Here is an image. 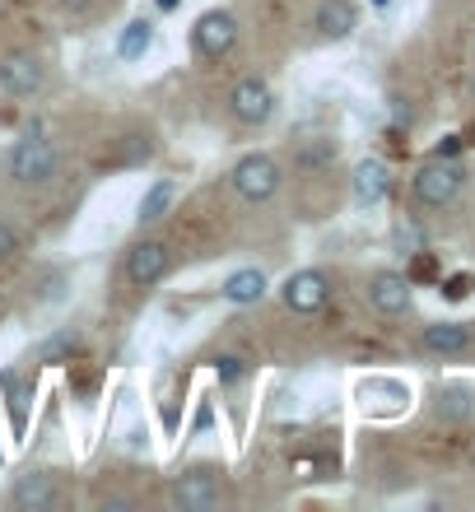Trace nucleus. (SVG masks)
<instances>
[{"mask_svg":"<svg viewBox=\"0 0 475 512\" xmlns=\"http://www.w3.org/2000/svg\"><path fill=\"white\" fill-rule=\"evenodd\" d=\"M229 177H233V191L252 205L271 201L275 191H280V163H275L271 154H243V159L233 163Z\"/></svg>","mask_w":475,"mask_h":512,"instance_id":"obj_1","label":"nucleus"},{"mask_svg":"<svg viewBox=\"0 0 475 512\" xmlns=\"http://www.w3.org/2000/svg\"><path fill=\"white\" fill-rule=\"evenodd\" d=\"M462 163H452V159H429L420 168V173H415V182H410V187H415V201L420 205H452L457 201V191H462Z\"/></svg>","mask_w":475,"mask_h":512,"instance_id":"obj_2","label":"nucleus"},{"mask_svg":"<svg viewBox=\"0 0 475 512\" xmlns=\"http://www.w3.org/2000/svg\"><path fill=\"white\" fill-rule=\"evenodd\" d=\"M10 177L19 182V187H42L47 177L56 173V149L47 145V140H38V135H28V140H19V145L10 149Z\"/></svg>","mask_w":475,"mask_h":512,"instance_id":"obj_3","label":"nucleus"},{"mask_svg":"<svg viewBox=\"0 0 475 512\" xmlns=\"http://www.w3.org/2000/svg\"><path fill=\"white\" fill-rule=\"evenodd\" d=\"M229 112H233V122H243V126H266L275 117V89L266 80H238L233 84V94H229Z\"/></svg>","mask_w":475,"mask_h":512,"instance_id":"obj_4","label":"nucleus"},{"mask_svg":"<svg viewBox=\"0 0 475 512\" xmlns=\"http://www.w3.org/2000/svg\"><path fill=\"white\" fill-rule=\"evenodd\" d=\"M233 42H238V19H233L229 10H205L201 19H196V28H191V47L201 56H210V61L229 56Z\"/></svg>","mask_w":475,"mask_h":512,"instance_id":"obj_5","label":"nucleus"},{"mask_svg":"<svg viewBox=\"0 0 475 512\" xmlns=\"http://www.w3.org/2000/svg\"><path fill=\"white\" fill-rule=\"evenodd\" d=\"M173 270V252L159 243V238H140L131 252H126V280L136 289H154Z\"/></svg>","mask_w":475,"mask_h":512,"instance_id":"obj_6","label":"nucleus"},{"mask_svg":"<svg viewBox=\"0 0 475 512\" xmlns=\"http://www.w3.org/2000/svg\"><path fill=\"white\" fill-rule=\"evenodd\" d=\"M280 298H285L289 312H322L326 298H331V280H326L322 270H299V275H289L285 284H280Z\"/></svg>","mask_w":475,"mask_h":512,"instance_id":"obj_7","label":"nucleus"},{"mask_svg":"<svg viewBox=\"0 0 475 512\" xmlns=\"http://www.w3.org/2000/svg\"><path fill=\"white\" fill-rule=\"evenodd\" d=\"M42 80H47V70H42V61L33 52H5L0 56V89L14 98H28L38 94Z\"/></svg>","mask_w":475,"mask_h":512,"instance_id":"obj_8","label":"nucleus"},{"mask_svg":"<svg viewBox=\"0 0 475 512\" xmlns=\"http://www.w3.org/2000/svg\"><path fill=\"white\" fill-rule=\"evenodd\" d=\"M173 503L182 512H205L219 503V475L215 471H187L173 480Z\"/></svg>","mask_w":475,"mask_h":512,"instance_id":"obj_9","label":"nucleus"},{"mask_svg":"<svg viewBox=\"0 0 475 512\" xmlns=\"http://www.w3.org/2000/svg\"><path fill=\"white\" fill-rule=\"evenodd\" d=\"M368 303L382 312V317H401L410 308V275L401 270H378L368 280Z\"/></svg>","mask_w":475,"mask_h":512,"instance_id":"obj_10","label":"nucleus"},{"mask_svg":"<svg viewBox=\"0 0 475 512\" xmlns=\"http://www.w3.org/2000/svg\"><path fill=\"white\" fill-rule=\"evenodd\" d=\"M350 191L359 205H378L387 201V191H392V168L382 159H359L350 173Z\"/></svg>","mask_w":475,"mask_h":512,"instance_id":"obj_11","label":"nucleus"},{"mask_svg":"<svg viewBox=\"0 0 475 512\" xmlns=\"http://www.w3.org/2000/svg\"><path fill=\"white\" fill-rule=\"evenodd\" d=\"M10 503L14 508H24V512H42V508H52L56 503V485H52V475H42V471H28L14 480L10 489Z\"/></svg>","mask_w":475,"mask_h":512,"instance_id":"obj_12","label":"nucleus"},{"mask_svg":"<svg viewBox=\"0 0 475 512\" xmlns=\"http://www.w3.org/2000/svg\"><path fill=\"white\" fill-rule=\"evenodd\" d=\"M354 24H359V14H354V5H350V0H322V5H317V19H313V28H317V33H322L326 42L350 38V33H354Z\"/></svg>","mask_w":475,"mask_h":512,"instance_id":"obj_13","label":"nucleus"},{"mask_svg":"<svg viewBox=\"0 0 475 512\" xmlns=\"http://www.w3.org/2000/svg\"><path fill=\"white\" fill-rule=\"evenodd\" d=\"M466 345H471V326L462 322H434V326H424V336H420V350L424 354H462Z\"/></svg>","mask_w":475,"mask_h":512,"instance_id":"obj_14","label":"nucleus"},{"mask_svg":"<svg viewBox=\"0 0 475 512\" xmlns=\"http://www.w3.org/2000/svg\"><path fill=\"white\" fill-rule=\"evenodd\" d=\"M219 294L229 298V303H238V308H247V303H261V298H266V275H261L257 266L233 270L229 280H224V289H219Z\"/></svg>","mask_w":475,"mask_h":512,"instance_id":"obj_15","label":"nucleus"},{"mask_svg":"<svg viewBox=\"0 0 475 512\" xmlns=\"http://www.w3.org/2000/svg\"><path fill=\"white\" fill-rule=\"evenodd\" d=\"M150 42H154V24H150V19H131V24L122 28V42H117V52H122L126 61H136V56L150 52Z\"/></svg>","mask_w":475,"mask_h":512,"instance_id":"obj_16","label":"nucleus"},{"mask_svg":"<svg viewBox=\"0 0 475 512\" xmlns=\"http://www.w3.org/2000/svg\"><path fill=\"white\" fill-rule=\"evenodd\" d=\"M173 196H177V187L163 177V182H154L150 191H145V201H140V224H154V219H163V210L173 205Z\"/></svg>","mask_w":475,"mask_h":512,"instance_id":"obj_17","label":"nucleus"},{"mask_svg":"<svg viewBox=\"0 0 475 512\" xmlns=\"http://www.w3.org/2000/svg\"><path fill=\"white\" fill-rule=\"evenodd\" d=\"M75 350H80V331H56L52 340H42L38 364H61V359H70Z\"/></svg>","mask_w":475,"mask_h":512,"instance_id":"obj_18","label":"nucleus"},{"mask_svg":"<svg viewBox=\"0 0 475 512\" xmlns=\"http://www.w3.org/2000/svg\"><path fill=\"white\" fill-rule=\"evenodd\" d=\"M215 373H219V382H243V359H233V354H224V359H219L215 364Z\"/></svg>","mask_w":475,"mask_h":512,"instance_id":"obj_19","label":"nucleus"},{"mask_svg":"<svg viewBox=\"0 0 475 512\" xmlns=\"http://www.w3.org/2000/svg\"><path fill=\"white\" fill-rule=\"evenodd\" d=\"M14 252H19V233H14V224L0 219V261H10Z\"/></svg>","mask_w":475,"mask_h":512,"instance_id":"obj_20","label":"nucleus"},{"mask_svg":"<svg viewBox=\"0 0 475 512\" xmlns=\"http://www.w3.org/2000/svg\"><path fill=\"white\" fill-rule=\"evenodd\" d=\"M471 284H475V275H452V280L443 284V294H448L452 303H457V298H466V294H471Z\"/></svg>","mask_w":475,"mask_h":512,"instance_id":"obj_21","label":"nucleus"},{"mask_svg":"<svg viewBox=\"0 0 475 512\" xmlns=\"http://www.w3.org/2000/svg\"><path fill=\"white\" fill-rule=\"evenodd\" d=\"M462 149V135H443V145H438V159H452Z\"/></svg>","mask_w":475,"mask_h":512,"instance_id":"obj_22","label":"nucleus"},{"mask_svg":"<svg viewBox=\"0 0 475 512\" xmlns=\"http://www.w3.org/2000/svg\"><path fill=\"white\" fill-rule=\"evenodd\" d=\"M415 275H420V280H434V275H438L434 256H420V261H415Z\"/></svg>","mask_w":475,"mask_h":512,"instance_id":"obj_23","label":"nucleus"},{"mask_svg":"<svg viewBox=\"0 0 475 512\" xmlns=\"http://www.w3.org/2000/svg\"><path fill=\"white\" fill-rule=\"evenodd\" d=\"M173 5H177V0H159V10H173Z\"/></svg>","mask_w":475,"mask_h":512,"instance_id":"obj_24","label":"nucleus"},{"mask_svg":"<svg viewBox=\"0 0 475 512\" xmlns=\"http://www.w3.org/2000/svg\"><path fill=\"white\" fill-rule=\"evenodd\" d=\"M373 5H392V0H373Z\"/></svg>","mask_w":475,"mask_h":512,"instance_id":"obj_25","label":"nucleus"}]
</instances>
